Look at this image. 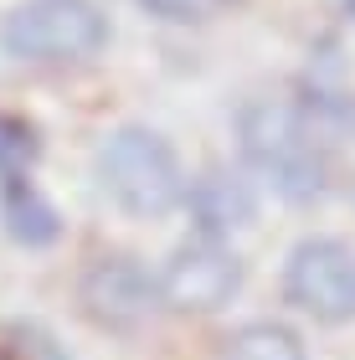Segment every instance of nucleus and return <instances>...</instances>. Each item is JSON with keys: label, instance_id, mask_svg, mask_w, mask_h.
<instances>
[{"label": "nucleus", "instance_id": "9b49d317", "mask_svg": "<svg viewBox=\"0 0 355 360\" xmlns=\"http://www.w3.org/2000/svg\"><path fill=\"white\" fill-rule=\"evenodd\" d=\"M31 129L21 124H11V119H0V175H11V170H21L26 160H31Z\"/></svg>", "mask_w": 355, "mask_h": 360}, {"label": "nucleus", "instance_id": "1a4fd4ad", "mask_svg": "<svg viewBox=\"0 0 355 360\" xmlns=\"http://www.w3.org/2000/svg\"><path fill=\"white\" fill-rule=\"evenodd\" d=\"M186 195H191V206H196V221H201L206 237H221V232H232V226H242L252 217V195L227 175H206L201 186L186 191Z\"/></svg>", "mask_w": 355, "mask_h": 360}, {"label": "nucleus", "instance_id": "6e6552de", "mask_svg": "<svg viewBox=\"0 0 355 360\" xmlns=\"http://www.w3.org/2000/svg\"><path fill=\"white\" fill-rule=\"evenodd\" d=\"M221 360H309L304 340L278 319H247L221 340Z\"/></svg>", "mask_w": 355, "mask_h": 360}, {"label": "nucleus", "instance_id": "20e7f679", "mask_svg": "<svg viewBox=\"0 0 355 360\" xmlns=\"http://www.w3.org/2000/svg\"><path fill=\"white\" fill-rule=\"evenodd\" d=\"M155 283H160V309H175V314H217L221 304L237 299L242 263L221 237L201 232L165 257Z\"/></svg>", "mask_w": 355, "mask_h": 360}, {"label": "nucleus", "instance_id": "7ed1b4c3", "mask_svg": "<svg viewBox=\"0 0 355 360\" xmlns=\"http://www.w3.org/2000/svg\"><path fill=\"white\" fill-rule=\"evenodd\" d=\"M103 41L108 15L93 0H21L0 26V46L21 62H83Z\"/></svg>", "mask_w": 355, "mask_h": 360}, {"label": "nucleus", "instance_id": "f03ea898", "mask_svg": "<svg viewBox=\"0 0 355 360\" xmlns=\"http://www.w3.org/2000/svg\"><path fill=\"white\" fill-rule=\"evenodd\" d=\"M98 186L129 217H165L186 201V170L155 129H119L98 150Z\"/></svg>", "mask_w": 355, "mask_h": 360}, {"label": "nucleus", "instance_id": "f257e3e1", "mask_svg": "<svg viewBox=\"0 0 355 360\" xmlns=\"http://www.w3.org/2000/svg\"><path fill=\"white\" fill-rule=\"evenodd\" d=\"M237 139L247 165L268 180L283 201H314L330 186V150L309 124V113L283 98H257L242 108Z\"/></svg>", "mask_w": 355, "mask_h": 360}, {"label": "nucleus", "instance_id": "423d86ee", "mask_svg": "<svg viewBox=\"0 0 355 360\" xmlns=\"http://www.w3.org/2000/svg\"><path fill=\"white\" fill-rule=\"evenodd\" d=\"M77 299L108 330H134L160 309V283L134 257H98V263H88L83 283H77Z\"/></svg>", "mask_w": 355, "mask_h": 360}, {"label": "nucleus", "instance_id": "39448f33", "mask_svg": "<svg viewBox=\"0 0 355 360\" xmlns=\"http://www.w3.org/2000/svg\"><path fill=\"white\" fill-rule=\"evenodd\" d=\"M288 304L319 324L355 319V252L335 237H304L283 268Z\"/></svg>", "mask_w": 355, "mask_h": 360}, {"label": "nucleus", "instance_id": "9d476101", "mask_svg": "<svg viewBox=\"0 0 355 360\" xmlns=\"http://www.w3.org/2000/svg\"><path fill=\"white\" fill-rule=\"evenodd\" d=\"M11 355L15 360H72L67 345H62L46 324H37V319H15L11 324Z\"/></svg>", "mask_w": 355, "mask_h": 360}, {"label": "nucleus", "instance_id": "f8f14e48", "mask_svg": "<svg viewBox=\"0 0 355 360\" xmlns=\"http://www.w3.org/2000/svg\"><path fill=\"white\" fill-rule=\"evenodd\" d=\"M350 15H355V0H350Z\"/></svg>", "mask_w": 355, "mask_h": 360}, {"label": "nucleus", "instance_id": "0eeeda50", "mask_svg": "<svg viewBox=\"0 0 355 360\" xmlns=\"http://www.w3.org/2000/svg\"><path fill=\"white\" fill-rule=\"evenodd\" d=\"M0 221H6V232L21 242V248H46V242H57V232H62L52 201H46L21 170L0 175Z\"/></svg>", "mask_w": 355, "mask_h": 360}]
</instances>
